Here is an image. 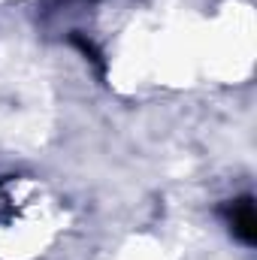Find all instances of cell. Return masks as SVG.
Returning a JSON list of instances; mask_svg holds the SVG:
<instances>
[{
	"mask_svg": "<svg viewBox=\"0 0 257 260\" xmlns=\"http://www.w3.org/2000/svg\"><path fill=\"white\" fill-rule=\"evenodd\" d=\"M230 224H233V233H236L245 245L254 242L257 218H254V203H251V197H242V200L233 203V209H230Z\"/></svg>",
	"mask_w": 257,
	"mask_h": 260,
	"instance_id": "obj_1",
	"label": "cell"
}]
</instances>
